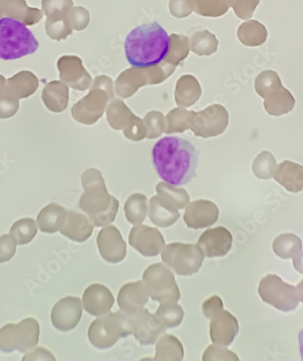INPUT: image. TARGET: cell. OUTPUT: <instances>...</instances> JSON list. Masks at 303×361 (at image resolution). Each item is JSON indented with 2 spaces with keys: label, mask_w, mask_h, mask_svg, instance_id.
Instances as JSON below:
<instances>
[{
  "label": "cell",
  "mask_w": 303,
  "mask_h": 361,
  "mask_svg": "<svg viewBox=\"0 0 303 361\" xmlns=\"http://www.w3.org/2000/svg\"><path fill=\"white\" fill-rule=\"evenodd\" d=\"M199 152L181 137L167 136L158 140L152 151L156 173L167 183L184 186L196 176Z\"/></svg>",
  "instance_id": "6da1fadb"
},
{
  "label": "cell",
  "mask_w": 303,
  "mask_h": 361,
  "mask_svg": "<svg viewBox=\"0 0 303 361\" xmlns=\"http://www.w3.org/2000/svg\"><path fill=\"white\" fill-rule=\"evenodd\" d=\"M170 49V37L158 22L139 25L124 41L127 61L136 67L160 65Z\"/></svg>",
  "instance_id": "7a4b0ae2"
},
{
  "label": "cell",
  "mask_w": 303,
  "mask_h": 361,
  "mask_svg": "<svg viewBox=\"0 0 303 361\" xmlns=\"http://www.w3.org/2000/svg\"><path fill=\"white\" fill-rule=\"evenodd\" d=\"M84 188L79 207L87 214L95 228L110 225L114 221L119 209V201L108 193L100 171L89 169L82 175Z\"/></svg>",
  "instance_id": "3957f363"
},
{
  "label": "cell",
  "mask_w": 303,
  "mask_h": 361,
  "mask_svg": "<svg viewBox=\"0 0 303 361\" xmlns=\"http://www.w3.org/2000/svg\"><path fill=\"white\" fill-rule=\"evenodd\" d=\"M40 43L21 21L13 18L0 19V59L11 61L37 52Z\"/></svg>",
  "instance_id": "277c9868"
},
{
  "label": "cell",
  "mask_w": 303,
  "mask_h": 361,
  "mask_svg": "<svg viewBox=\"0 0 303 361\" xmlns=\"http://www.w3.org/2000/svg\"><path fill=\"white\" fill-rule=\"evenodd\" d=\"M133 315L122 310L100 316L92 322L88 330V338L98 350H107L113 347L121 338L133 334Z\"/></svg>",
  "instance_id": "5b68a950"
},
{
  "label": "cell",
  "mask_w": 303,
  "mask_h": 361,
  "mask_svg": "<svg viewBox=\"0 0 303 361\" xmlns=\"http://www.w3.org/2000/svg\"><path fill=\"white\" fill-rule=\"evenodd\" d=\"M114 99V82L107 75L97 76L87 97L73 108L72 114L78 123L92 126L100 119L108 102Z\"/></svg>",
  "instance_id": "8992f818"
},
{
  "label": "cell",
  "mask_w": 303,
  "mask_h": 361,
  "mask_svg": "<svg viewBox=\"0 0 303 361\" xmlns=\"http://www.w3.org/2000/svg\"><path fill=\"white\" fill-rule=\"evenodd\" d=\"M175 69L165 63L151 67H131L118 76L117 94L126 99L132 97L143 86L162 84L173 75Z\"/></svg>",
  "instance_id": "52a82bcc"
},
{
  "label": "cell",
  "mask_w": 303,
  "mask_h": 361,
  "mask_svg": "<svg viewBox=\"0 0 303 361\" xmlns=\"http://www.w3.org/2000/svg\"><path fill=\"white\" fill-rule=\"evenodd\" d=\"M40 328L37 319L28 318L18 324H9L0 329V350L11 353H27L36 348Z\"/></svg>",
  "instance_id": "ba28073f"
},
{
  "label": "cell",
  "mask_w": 303,
  "mask_h": 361,
  "mask_svg": "<svg viewBox=\"0 0 303 361\" xmlns=\"http://www.w3.org/2000/svg\"><path fill=\"white\" fill-rule=\"evenodd\" d=\"M143 281L153 301L160 303L178 302L181 298L173 271L167 265L154 264L146 268Z\"/></svg>",
  "instance_id": "9c48e42d"
},
{
  "label": "cell",
  "mask_w": 303,
  "mask_h": 361,
  "mask_svg": "<svg viewBox=\"0 0 303 361\" xmlns=\"http://www.w3.org/2000/svg\"><path fill=\"white\" fill-rule=\"evenodd\" d=\"M204 255L197 245L173 243L164 247L162 260L177 276H191L198 273Z\"/></svg>",
  "instance_id": "30bf717a"
},
{
  "label": "cell",
  "mask_w": 303,
  "mask_h": 361,
  "mask_svg": "<svg viewBox=\"0 0 303 361\" xmlns=\"http://www.w3.org/2000/svg\"><path fill=\"white\" fill-rule=\"evenodd\" d=\"M261 298L279 311H295L299 305L296 287L283 282L276 274H268L261 279L258 289Z\"/></svg>",
  "instance_id": "8fae6325"
},
{
  "label": "cell",
  "mask_w": 303,
  "mask_h": 361,
  "mask_svg": "<svg viewBox=\"0 0 303 361\" xmlns=\"http://www.w3.org/2000/svg\"><path fill=\"white\" fill-rule=\"evenodd\" d=\"M228 123L227 110L221 104H213L198 113L194 111L190 130L196 137L212 138L225 133Z\"/></svg>",
  "instance_id": "7c38bea8"
},
{
  "label": "cell",
  "mask_w": 303,
  "mask_h": 361,
  "mask_svg": "<svg viewBox=\"0 0 303 361\" xmlns=\"http://www.w3.org/2000/svg\"><path fill=\"white\" fill-rule=\"evenodd\" d=\"M131 247L145 257H154L165 247L164 236L158 229L145 225H136L129 235Z\"/></svg>",
  "instance_id": "4fadbf2b"
},
{
  "label": "cell",
  "mask_w": 303,
  "mask_h": 361,
  "mask_svg": "<svg viewBox=\"0 0 303 361\" xmlns=\"http://www.w3.org/2000/svg\"><path fill=\"white\" fill-rule=\"evenodd\" d=\"M82 312V302L78 297H65L54 306L51 312V322L57 331H69L79 324Z\"/></svg>",
  "instance_id": "5bb4252c"
},
{
  "label": "cell",
  "mask_w": 303,
  "mask_h": 361,
  "mask_svg": "<svg viewBox=\"0 0 303 361\" xmlns=\"http://www.w3.org/2000/svg\"><path fill=\"white\" fill-rule=\"evenodd\" d=\"M97 242L101 257L107 263L118 264L126 258V244L116 226H109L102 229Z\"/></svg>",
  "instance_id": "9a60e30c"
},
{
  "label": "cell",
  "mask_w": 303,
  "mask_h": 361,
  "mask_svg": "<svg viewBox=\"0 0 303 361\" xmlns=\"http://www.w3.org/2000/svg\"><path fill=\"white\" fill-rule=\"evenodd\" d=\"M197 245L206 257H225L231 250L232 236L229 230L222 226L210 228L200 236Z\"/></svg>",
  "instance_id": "2e32d148"
},
{
  "label": "cell",
  "mask_w": 303,
  "mask_h": 361,
  "mask_svg": "<svg viewBox=\"0 0 303 361\" xmlns=\"http://www.w3.org/2000/svg\"><path fill=\"white\" fill-rule=\"evenodd\" d=\"M219 219V209L212 201L199 200L186 207L184 220L187 228L202 229L215 225Z\"/></svg>",
  "instance_id": "e0dca14e"
},
{
  "label": "cell",
  "mask_w": 303,
  "mask_h": 361,
  "mask_svg": "<svg viewBox=\"0 0 303 361\" xmlns=\"http://www.w3.org/2000/svg\"><path fill=\"white\" fill-rule=\"evenodd\" d=\"M133 334L143 346L155 343L158 338L167 330L155 315L151 314L148 310L143 309L142 311L133 314Z\"/></svg>",
  "instance_id": "ac0fdd59"
},
{
  "label": "cell",
  "mask_w": 303,
  "mask_h": 361,
  "mask_svg": "<svg viewBox=\"0 0 303 361\" xmlns=\"http://www.w3.org/2000/svg\"><path fill=\"white\" fill-rule=\"evenodd\" d=\"M59 67L63 81L76 90L85 91L93 84V79L79 57L64 56L59 60Z\"/></svg>",
  "instance_id": "d6986e66"
},
{
  "label": "cell",
  "mask_w": 303,
  "mask_h": 361,
  "mask_svg": "<svg viewBox=\"0 0 303 361\" xmlns=\"http://www.w3.org/2000/svg\"><path fill=\"white\" fill-rule=\"evenodd\" d=\"M149 297L145 283L138 281L124 284L118 293L117 303L123 312L133 315L145 309Z\"/></svg>",
  "instance_id": "ffe728a7"
},
{
  "label": "cell",
  "mask_w": 303,
  "mask_h": 361,
  "mask_svg": "<svg viewBox=\"0 0 303 361\" xmlns=\"http://www.w3.org/2000/svg\"><path fill=\"white\" fill-rule=\"evenodd\" d=\"M239 332L237 319L228 311L222 310L210 319V336L215 344L229 346Z\"/></svg>",
  "instance_id": "44dd1931"
},
{
  "label": "cell",
  "mask_w": 303,
  "mask_h": 361,
  "mask_svg": "<svg viewBox=\"0 0 303 361\" xmlns=\"http://www.w3.org/2000/svg\"><path fill=\"white\" fill-rule=\"evenodd\" d=\"M114 302L110 290L103 284L94 283L88 287L83 295V306L89 314L100 317L111 312Z\"/></svg>",
  "instance_id": "7402d4cb"
},
{
  "label": "cell",
  "mask_w": 303,
  "mask_h": 361,
  "mask_svg": "<svg viewBox=\"0 0 303 361\" xmlns=\"http://www.w3.org/2000/svg\"><path fill=\"white\" fill-rule=\"evenodd\" d=\"M94 226L88 216L74 211L66 214L65 223L60 233L72 241L82 243L87 241L93 233Z\"/></svg>",
  "instance_id": "603a6c76"
},
{
  "label": "cell",
  "mask_w": 303,
  "mask_h": 361,
  "mask_svg": "<svg viewBox=\"0 0 303 361\" xmlns=\"http://www.w3.org/2000/svg\"><path fill=\"white\" fill-rule=\"evenodd\" d=\"M263 99L264 109L272 116L278 117L291 113L295 106V97L283 85L268 92Z\"/></svg>",
  "instance_id": "cb8c5ba5"
},
{
  "label": "cell",
  "mask_w": 303,
  "mask_h": 361,
  "mask_svg": "<svg viewBox=\"0 0 303 361\" xmlns=\"http://www.w3.org/2000/svg\"><path fill=\"white\" fill-rule=\"evenodd\" d=\"M273 178L290 192H301L303 190V166L290 161H283L277 166Z\"/></svg>",
  "instance_id": "d4e9b609"
},
{
  "label": "cell",
  "mask_w": 303,
  "mask_h": 361,
  "mask_svg": "<svg viewBox=\"0 0 303 361\" xmlns=\"http://www.w3.org/2000/svg\"><path fill=\"white\" fill-rule=\"evenodd\" d=\"M202 95V88L198 80L191 75L182 76L175 87V103L181 108L193 106L199 101Z\"/></svg>",
  "instance_id": "484cf974"
},
{
  "label": "cell",
  "mask_w": 303,
  "mask_h": 361,
  "mask_svg": "<svg viewBox=\"0 0 303 361\" xmlns=\"http://www.w3.org/2000/svg\"><path fill=\"white\" fill-rule=\"evenodd\" d=\"M149 219L159 228L173 226L180 217L178 209L169 205L158 196L153 197L149 202Z\"/></svg>",
  "instance_id": "4316f807"
},
{
  "label": "cell",
  "mask_w": 303,
  "mask_h": 361,
  "mask_svg": "<svg viewBox=\"0 0 303 361\" xmlns=\"http://www.w3.org/2000/svg\"><path fill=\"white\" fill-rule=\"evenodd\" d=\"M66 214L68 212L64 207L51 203L38 214L37 219L38 228L47 234H54L60 231L66 221Z\"/></svg>",
  "instance_id": "83f0119b"
},
{
  "label": "cell",
  "mask_w": 303,
  "mask_h": 361,
  "mask_svg": "<svg viewBox=\"0 0 303 361\" xmlns=\"http://www.w3.org/2000/svg\"><path fill=\"white\" fill-rule=\"evenodd\" d=\"M239 41L246 47H260L266 42L268 31L263 24L256 20L242 23L237 30Z\"/></svg>",
  "instance_id": "f1b7e54d"
},
{
  "label": "cell",
  "mask_w": 303,
  "mask_h": 361,
  "mask_svg": "<svg viewBox=\"0 0 303 361\" xmlns=\"http://www.w3.org/2000/svg\"><path fill=\"white\" fill-rule=\"evenodd\" d=\"M107 123L112 129L116 130H124L129 126L135 119L136 115L132 113L126 104L120 99L111 100L107 111Z\"/></svg>",
  "instance_id": "f546056e"
},
{
  "label": "cell",
  "mask_w": 303,
  "mask_h": 361,
  "mask_svg": "<svg viewBox=\"0 0 303 361\" xmlns=\"http://www.w3.org/2000/svg\"><path fill=\"white\" fill-rule=\"evenodd\" d=\"M155 360H183L184 351L181 341L173 335L160 338L155 346Z\"/></svg>",
  "instance_id": "4dcf8cb0"
},
{
  "label": "cell",
  "mask_w": 303,
  "mask_h": 361,
  "mask_svg": "<svg viewBox=\"0 0 303 361\" xmlns=\"http://www.w3.org/2000/svg\"><path fill=\"white\" fill-rule=\"evenodd\" d=\"M156 193L160 199L178 210L186 209L190 204L189 194L186 190L167 182L156 185Z\"/></svg>",
  "instance_id": "1f68e13d"
},
{
  "label": "cell",
  "mask_w": 303,
  "mask_h": 361,
  "mask_svg": "<svg viewBox=\"0 0 303 361\" xmlns=\"http://www.w3.org/2000/svg\"><path fill=\"white\" fill-rule=\"evenodd\" d=\"M124 213H126L127 221L133 225H140L145 221L148 216V197L140 193L131 195L124 205Z\"/></svg>",
  "instance_id": "d6a6232c"
},
{
  "label": "cell",
  "mask_w": 303,
  "mask_h": 361,
  "mask_svg": "<svg viewBox=\"0 0 303 361\" xmlns=\"http://www.w3.org/2000/svg\"><path fill=\"white\" fill-rule=\"evenodd\" d=\"M189 43L190 50L200 56H210L218 50V39L215 35L207 30H200L194 33Z\"/></svg>",
  "instance_id": "836d02e7"
},
{
  "label": "cell",
  "mask_w": 303,
  "mask_h": 361,
  "mask_svg": "<svg viewBox=\"0 0 303 361\" xmlns=\"http://www.w3.org/2000/svg\"><path fill=\"white\" fill-rule=\"evenodd\" d=\"M190 43L189 38L184 35L172 34L170 36V49L167 57L164 60L167 65L177 68L189 56Z\"/></svg>",
  "instance_id": "e575fe53"
},
{
  "label": "cell",
  "mask_w": 303,
  "mask_h": 361,
  "mask_svg": "<svg viewBox=\"0 0 303 361\" xmlns=\"http://www.w3.org/2000/svg\"><path fill=\"white\" fill-rule=\"evenodd\" d=\"M273 248L274 253L280 258H293L302 251V242L295 234H283L273 241Z\"/></svg>",
  "instance_id": "d590c367"
},
{
  "label": "cell",
  "mask_w": 303,
  "mask_h": 361,
  "mask_svg": "<svg viewBox=\"0 0 303 361\" xmlns=\"http://www.w3.org/2000/svg\"><path fill=\"white\" fill-rule=\"evenodd\" d=\"M193 114L194 111H188L181 107L169 111L165 117V133H180L189 130Z\"/></svg>",
  "instance_id": "8d00e7d4"
},
{
  "label": "cell",
  "mask_w": 303,
  "mask_h": 361,
  "mask_svg": "<svg viewBox=\"0 0 303 361\" xmlns=\"http://www.w3.org/2000/svg\"><path fill=\"white\" fill-rule=\"evenodd\" d=\"M155 315L165 329H173L182 324L184 312L177 302H165L161 303Z\"/></svg>",
  "instance_id": "74e56055"
},
{
  "label": "cell",
  "mask_w": 303,
  "mask_h": 361,
  "mask_svg": "<svg viewBox=\"0 0 303 361\" xmlns=\"http://www.w3.org/2000/svg\"><path fill=\"white\" fill-rule=\"evenodd\" d=\"M232 0H194V12L206 18H219L231 8Z\"/></svg>",
  "instance_id": "f35d334b"
},
{
  "label": "cell",
  "mask_w": 303,
  "mask_h": 361,
  "mask_svg": "<svg viewBox=\"0 0 303 361\" xmlns=\"http://www.w3.org/2000/svg\"><path fill=\"white\" fill-rule=\"evenodd\" d=\"M37 234V223L32 219H22L11 229V235L19 245H28Z\"/></svg>",
  "instance_id": "ab89813d"
},
{
  "label": "cell",
  "mask_w": 303,
  "mask_h": 361,
  "mask_svg": "<svg viewBox=\"0 0 303 361\" xmlns=\"http://www.w3.org/2000/svg\"><path fill=\"white\" fill-rule=\"evenodd\" d=\"M277 162L270 152H261L253 163V172L259 180H271L273 178L277 169Z\"/></svg>",
  "instance_id": "60d3db41"
},
{
  "label": "cell",
  "mask_w": 303,
  "mask_h": 361,
  "mask_svg": "<svg viewBox=\"0 0 303 361\" xmlns=\"http://www.w3.org/2000/svg\"><path fill=\"white\" fill-rule=\"evenodd\" d=\"M143 121L146 129V138L156 139L165 133V117L160 111H150L145 115Z\"/></svg>",
  "instance_id": "b9f144b4"
},
{
  "label": "cell",
  "mask_w": 303,
  "mask_h": 361,
  "mask_svg": "<svg viewBox=\"0 0 303 361\" xmlns=\"http://www.w3.org/2000/svg\"><path fill=\"white\" fill-rule=\"evenodd\" d=\"M280 85L283 84L278 73L273 70H266L257 76L254 87L257 94L263 99L268 92Z\"/></svg>",
  "instance_id": "7bdbcfd3"
},
{
  "label": "cell",
  "mask_w": 303,
  "mask_h": 361,
  "mask_svg": "<svg viewBox=\"0 0 303 361\" xmlns=\"http://www.w3.org/2000/svg\"><path fill=\"white\" fill-rule=\"evenodd\" d=\"M73 0H43L42 6L49 18L66 17L72 8Z\"/></svg>",
  "instance_id": "ee69618b"
},
{
  "label": "cell",
  "mask_w": 303,
  "mask_h": 361,
  "mask_svg": "<svg viewBox=\"0 0 303 361\" xmlns=\"http://www.w3.org/2000/svg\"><path fill=\"white\" fill-rule=\"evenodd\" d=\"M260 1L261 0H232L231 6L239 18L248 20L253 17Z\"/></svg>",
  "instance_id": "f6af8a7d"
},
{
  "label": "cell",
  "mask_w": 303,
  "mask_h": 361,
  "mask_svg": "<svg viewBox=\"0 0 303 361\" xmlns=\"http://www.w3.org/2000/svg\"><path fill=\"white\" fill-rule=\"evenodd\" d=\"M68 18L70 25L76 30H84L88 27L89 21H90V15L87 9L82 6H76V8L70 9Z\"/></svg>",
  "instance_id": "bcb514c9"
},
{
  "label": "cell",
  "mask_w": 303,
  "mask_h": 361,
  "mask_svg": "<svg viewBox=\"0 0 303 361\" xmlns=\"http://www.w3.org/2000/svg\"><path fill=\"white\" fill-rule=\"evenodd\" d=\"M203 360H239L235 353H232L222 345H210L204 351Z\"/></svg>",
  "instance_id": "7dc6e473"
},
{
  "label": "cell",
  "mask_w": 303,
  "mask_h": 361,
  "mask_svg": "<svg viewBox=\"0 0 303 361\" xmlns=\"http://www.w3.org/2000/svg\"><path fill=\"white\" fill-rule=\"evenodd\" d=\"M194 0H170L169 9L172 16L177 18L189 17L194 12Z\"/></svg>",
  "instance_id": "c3c4849f"
},
{
  "label": "cell",
  "mask_w": 303,
  "mask_h": 361,
  "mask_svg": "<svg viewBox=\"0 0 303 361\" xmlns=\"http://www.w3.org/2000/svg\"><path fill=\"white\" fill-rule=\"evenodd\" d=\"M17 245L11 234L0 236V264L6 263L14 257Z\"/></svg>",
  "instance_id": "681fc988"
},
{
  "label": "cell",
  "mask_w": 303,
  "mask_h": 361,
  "mask_svg": "<svg viewBox=\"0 0 303 361\" xmlns=\"http://www.w3.org/2000/svg\"><path fill=\"white\" fill-rule=\"evenodd\" d=\"M124 136L126 139L133 140V142H140L146 138V129L143 121L139 117L136 116L129 126L123 130Z\"/></svg>",
  "instance_id": "f907efd6"
},
{
  "label": "cell",
  "mask_w": 303,
  "mask_h": 361,
  "mask_svg": "<svg viewBox=\"0 0 303 361\" xmlns=\"http://www.w3.org/2000/svg\"><path fill=\"white\" fill-rule=\"evenodd\" d=\"M223 310V303L219 296L213 295L203 302L202 311L204 317L210 319Z\"/></svg>",
  "instance_id": "816d5d0a"
},
{
  "label": "cell",
  "mask_w": 303,
  "mask_h": 361,
  "mask_svg": "<svg viewBox=\"0 0 303 361\" xmlns=\"http://www.w3.org/2000/svg\"><path fill=\"white\" fill-rule=\"evenodd\" d=\"M292 260L295 270L303 274V252L302 251L301 253L295 255Z\"/></svg>",
  "instance_id": "f5cc1de1"
},
{
  "label": "cell",
  "mask_w": 303,
  "mask_h": 361,
  "mask_svg": "<svg viewBox=\"0 0 303 361\" xmlns=\"http://www.w3.org/2000/svg\"><path fill=\"white\" fill-rule=\"evenodd\" d=\"M296 293H297L299 302H303V279L299 282L297 287H296Z\"/></svg>",
  "instance_id": "db71d44e"
},
{
  "label": "cell",
  "mask_w": 303,
  "mask_h": 361,
  "mask_svg": "<svg viewBox=\"0 0 303 361\" xmlns=\"http://www.w3.org/2000/svg\"><path fill=\"white\" fill-rule=\"evenodd\" d=\"M299 353H301L302 359L303 360V330L299 331Z\"/></svg>",
  "instance_id": "11a10c76"
}]
</instances>
